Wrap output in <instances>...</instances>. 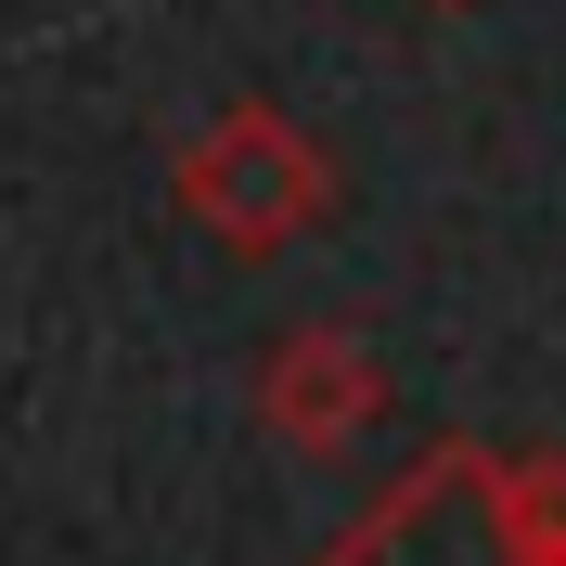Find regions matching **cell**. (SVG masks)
Instances as JSON below:
<instances>
[{
  "label": "cell",
  "instance_id": "6da1fadb",
  "mask_svg": "<svg viewBox=\"0 0 566 566\" xmlns=\"http://www.w3.org/2000/svg\"><path fill=\"white\" fill-rule=\"evenodd\" d=\"M310 566H566V451L438 438Z\"/></svg>",
  "mask_w": 566,
  "mask_h": 566
},
{
  "label": "cell",
  "instance_id": "277c9868",
  "mask_svg": "<svg viewBox=\"0 0 566 566\" xmlns=\"http://www.w3.org/2000/svg\"><path fill=\"white\" fill-rule=\"evenodd\" d=\"M438 13H463V0H438Z\"/></svg>",
  "mask_w": 566,
  "mask_h": 566
},
{
  "label": "cell",
  "instance_id": "7a4b0ae2",
  "mask_svg": "<svg viewBox=\"0 0 566 566\" xmlns=\"http://www.w3.org/2000/svg\"><path fill=\"white\" fill-rule=\"evenodd\" d=\"M168 207L207 232V245L232 258H283V245H310L322 219H335V155H322L310 129L283 104H219L207 129L168 155Z\"/></svg>",
  "mask_w": 566,
  "mask_h": 566
},
{
  "label": "cell",
  "instance_id": "3957f363",
  "mask_svg": "<svg viewBox=\"0 0 566 566\" xmlns=\"http://www.w3.org/2000/svg\"><path fill=\"white\" fill-rule=\"evenodd\" d=\"M258 424H271L283 451H348L387 424V360L360 322H283L271 348H258Z\"/></svg>",
  "mask_w": 566,
  "mask_h": 566
}]
</instances>
